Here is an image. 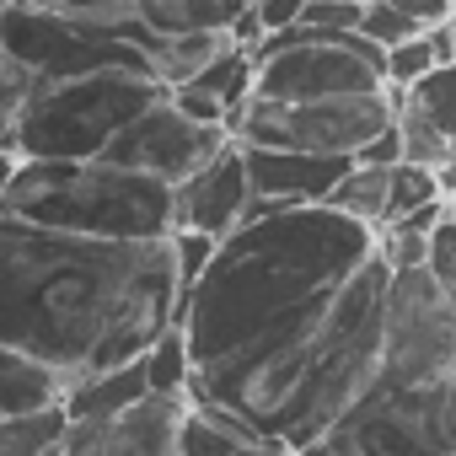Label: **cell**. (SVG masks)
<instances>
[{"mask_svg":"<svg viewBox=\"0 0 456 456\" xmlns=\"http://www.w3.org/2000/svg\"><path fill=\"white\" fill-rule=\"evenodd\" d=\"M167 237H76L0 209V344L44 360L65 387L140 360L177 322Z\"/></svg>","mask_w":456,"mask_h":456,"instance_id":"6da1fadb","label":"cell"},{"mask_svg":"<svg viewBox=\"0 0 456 456\" xmlns=\"http://www.w3.org/2000/svg\"><path fill=\"white\" fill-rule=\"evenodd\" d=\"M387 280L392 269L376 253L333 296L258 328L232 354L188 370V403H209L242 419L248 429L301 451L376 387Z\"/></svg>","mask_w":456,"mask_h":456,"instance_id":"7a4b0ae2","label":"cell"},{"mask_svg":"<svg viewBox=\"0 0 456 456\" xmlns=\"http://www.w3.org/2000/svg\"><path fill=\"white\" fill-rule=\"evenodd\" d=\"M0 209L33 225L113 242H156L172 232V188L113 167L102 156L86 161H28L17 156L0 177Z\"/></svg>","mask_w":456,"mask_h":456,"instance_id":"3957f363","label":"cell"},{"mask_svg":"<svg viewBox=\"0 0 456 456\" xmlns=\"http://www.w3.org/2000/svg\"><path fill=\"white\" fill-rule=\"evenodd\" d=\"M161 97L151 76L134 70H92L70 81H33L22 113H17V140L12 156L28 161H86L102 156L108 140L145 113Z\"/></svg>","mask_w":456,"mask_h":456,"instance_id":"277c9868","label":"cell"},{"mask_svg":"<svg viewBox=\"0 0 456 456\" xmlns=\"http://www.w3.org/2000/svg\"><path fill=\"white\" fill-rule=\"evenodd\" d=\"M0 49L33 81H70L92 70H134L151 76L156 38L129 12H54L33 0L0 6Z\"/></svg>","mask_w":456,"mask_h":456,"instance_id":"5b68a950","label":"cell"},{"mask_svg":"<svg viewBox=\"0 0 456 456\" xmlns=\"http://www.w3.org/2000/svg\"><path fill=\"white\" fill-rule=\"evenodd\" d=\"M290 456H456V376L435 387L376 381Z\"/></svg>","mask_w":456,"mask_h":456,"instance_id":"8992f818","label":"cell"},{"mask_svg":"<svg viewBox=\"0 0 456 456\" xmlns=\"http://www.w3.org/2000/svg\"><path fill=\"white\" fill-rule=\"evenodd\" d=\"M381 49L360 33H328L290 22L253 44V97L264 102H317L349 92H381Z\"/></svg>","mask_w":456,"mask_h":456,"instance_id":"52a82bcc","label":"cell"},{"mask_svg":"<svg viewBox=\"0 0 456 456\" xmlns=\"http://www.w3.org/2000/svg\"><path fill=\"white\" fill-rule=\"evenodd\" d=\"M397 118V92H349V97H317V102H264L248 97L225 134L237 145H269V151H306V156H354L370 134H381Z\"/></svg>","mask_w":456,"mask_h":456,"instance_id":"ba28073f","label":"cell"},{"mask_svg":"<svg viewBox=\"0 0 456 456\" xmlns=\"http://www.w3.org/2000/svg\"><path fill=\"white\" fill-rule=\"evenodd\" d=\"M456 376V301L429 269H397L387 280L381 376L387 387H435Z\"/></svg>","mask_w":456,"mask_h":456,"instance_id":"9c48e42d","label":"cell"},{"mask_svg":"<svg viewBox=\"0 0 456 456\" xmlns=\"http://www.w3.org/2000/svg\"><path fill=\"white\" fill-rule=\"evenodd\" d=\"M225 140L220 124H199V118H188V113H177L172 102H167V92L145 108V113H134L113 140H108V151H102V161H113V167H129V172H140V177H156V183H183L193 167H204Z\"/></svg>","mask_w":456,"mask_h":456,"instance_id":"30bf717a","label":"cell"},{"mask_svg":"<svg viewBox=\"0 0 456 456\" xmlns=\"http://www.w3.org/2000/svg\"><path fill=\"white\" fill-rule=\"evenodd\" d=\"M188 392H145L113 419H70L60 456H177Z\"/></svg>","mask_w":456,"mask_h":456,"instance_id":"8fae6325","label":"cell"},{"mask_svg":"<svg viewBox=\"0 0 456 456\" xmlns=\"http://www.w3.org/2000/svg\"><path fill=\"white\" fill-rule=\"evenodd\" d=\"M248 204H253V188H248L242 145L225 140L204 167H193L183 183H172V232H204L220 242L232 225H242Z\"/></svg>","mask_w":456,"mask_h":456,"instance_id":"7c38bea8","label":"cell"},{"mask_svg":"<svg viewBox=\"0 0 456 456\" xmlns=\"http://www.w3.org/2000/svg\"><path fill=\"white\" fill-rule=\"evenodd\" d=\"M242 161L258 204H322L333 183L349 172V156H306V151H269V145H242Z\"/></svg>","mask_w":456,"mask_h":456,"instance_id":"4fadbf2b","label":"cell"},{"mask_svg":"<svg viewBox=\"0 0 456 456\" xmlns=\"http://www.w3.org/2000/svg\"><path fill=\"white\" fill-rule=\"evenodd\" d=\"M177 456H290V445L248 429L242 419L220 413L209 403H188L177 429Z\"/></svg>","mask_w":456,"mask_h":456,"instance_id":"5bb4252c","label":"cell"},{"mask_svg":"<svg viewBox=\"0 0 456 456\" xmlns=\"http://www.w3.org/2000/svg\"><path fill=\"white\" fill-rule=\"evenodd\" d=\"M248 12V0H129V17L151 38H183V33H232V22Z\"/></svg>","mask_w":456,"mask_h":456,"instance_id":"9a60e30c","label":"cell"},{"mask_svg":"<svg viewBox=\"0 0 456 456\" xmlns=\"http://www.w3.org/2000/svg\"><path fill=\"white\" fill-rule=\"evenodd\" d=\"M145 392H151L145 365L129 360V365H113V370H97V376H76L60 403H65V419H113L129 403H140Z\"/></svg>","mask_w":456,"mask_h":456,"instance_id":"2e32d148","label":"cell"},{"mask_svg":"<svg viewBox=\"0 0 456 456\" xmlns=\"http://www.w3.org/2000/svg\"><path fill=\"white\" fill-rule=\"evenodd\" d=\"M60 397H65L60 370H49L44 360L0 344V413H33V408L60 403Z\"/></svg>","mask_w":456,"mask_h":456,"instance_id":"e0dca14e","label":"cell"},{"mask_svg":"<svg viewBox=\"0 0 456 456\" xmlns=\"http://www.w3.org/2000/svg\"><path fill=\"white\" fill-rule=\"evenodd\" d=\"M188 92H199V97H209L225 118H232L248 97H253V49H242V44H225L199 76H188L183 81Z\"/></svg>","mask_w":456,"mask_h":456,"instance_id":"ac0fdd59","label":"cell"},{"mask_svg":"<svg viewBox=\"0 0 456 456\" xmlns=\"http://www.w3.org/2000/svg\"><path fill=\"white\" fill-rule=\"evenodd\" d=\"M225 44H232V33H183V38H156V49H151V81L161 86V92H172V86H183L188 76H199Z\"/></svg>","mask_w":456,"mask_h":456,"instance_id":"d6986e66","label":"cell"},{"mask_svg":"<svg viewBox=\"0 0 456 456\" xmlns=\"http://www.w3.org/2000/svg\"><path fill=\"white\" fill-rule=\"evenodd\" d=\"M65 403L33 413H0V456H60L65 440Z\"/></svg>","mask_w":456,"mask_h":456,"instance_id":"ffe728a7","label":"cell"},{"mask_svg":"<svg viewBox=\"0 0 456 456\" xmlns=\"http://www.w3.org/2000/svg\"><path fill=\"white\" fill-rule=\"evenodd\" d=\"M322 204H333L338 215H349V220L370 225V232H381V220H387V167L349 161V172L333 183V193Z\"/></svg>","mask_w":456,"mask_h":456,"instance_id":"44dd1931","label":"cell"},{"mask_svg":"<svg viewBox=\"0 0 456 456\" xmlns=\"http://www.w3.org/2000/svg\"><path fill=\"white\" fill-rule=\"evenodd\" d=\"M419 118H429L451 145H456V60H445V65H435V70H424L413 86H403L397 92Z\"/></svg>","mask_w":456,"mask_h":456,"instance_id":"7402d4cb","label":"cell"},{"mask_svg":"<svg viewBox=\"0 0 456 456\" xmlns=\"http://www.w3.org/2000/svg\"><path fill=\"white\" fill-rule=\"evenodd\" d=\"M397 151H403V161H413V167H429V172H440L451 156H456V145L429 124V118H419L403 97H397Z\"/></svg>","mask_w":456,"mask_h":456,"instance_id":"603a6c76","label":"cell"},{"mask_svg":"<svg viewBox=\"0 0 456 456\" xmlns=\"http://www.w3.org/2000/svg\"><path fill=\"white\" fill-rule=\"evenodd\" d=\"M435 199H445V193H440V177H435L429 167L392 161V167H387V220H381V225H392V220H403V215H413V209H424V204H435Z\"/></svg>","mask_w":456,"mask_h":456,"instance_id":"cb8c5ba5","label":"cell"},{"mask_svg":"<svg viewBox=\"0 0 456 456\" xmlns=\"http://www.w3.org/2000/svg\"><path fill=\"white\" fill-rule=\"evenodd\" d=\"M140 365H145L151 392H188V344H183V328L172 322V328L140 354Z\"/></svg>","mask_w":456,"mask_h":456,"instance_id":"d4e9b609","label":"cell"},{"mask_svg":"<svg viewBox=\"0 0 456 456\" xmlns=\"http://www.w3.org/2000/svg\"><path fill=\"white\" fill-rule=\"evenodd\" d=\"M33 92V70H22L6 49H0V156H12V140H17V113Z\"/></svg>","mask_w":456,"mask_h":456,"instance_id":"484cf974","label":"cell"},{"mask_svg":"<svg viewBox=\"0 0 456 456\" xmlns=\"http://www.w3.org/2000/svg\"><path fill=\"white\" fill-rule=\"evenodd\" d=\"M354 33H360L370 49H392V44L413 38V33H419V22H413L408 12L387 6V0H365V6H360V22H354Z\"/></svg>","mask_w":456,"mask_h":456,"instance_id":"4316f807","label":"cell"},{"mask_svg":"<svg viewBox=\"0 0 456 456\" xmlns=\"http://www.w3.org/2000/svg\"><path fill=\"white\" fill-rule=\"evenodd\" d=\"M424 269L435 274V285H445V296H456V204H445V215L429 225V237H424Z\"/></svg>","mask_w":456,"mask_h":456,"instance_id":"83f0119b","label":"cell"},{"mask_svg":"<svg viewBox=\"0 0 456 456\" xmlns=\"http://www.w3.org/2000/svg\"><path fill=\"white\" fill-rule=\"evenodd\" d=\"M167 242H172V269H177V296H183V290L199 280V269L209 264L215 237H204V232H172Z\"/></svg>","mask_w":456,"mask_h":456,"instance_id":"f1b7e54d","label":"cell"},{"mask_svg":"<svg viewBox=\"0 0 456 456\" xmlns=\"http://www.w3.org/2000/svg\"><path fill=\"white\" fill-rule=\"evenodd\" d=\"M296 22L328 28V33H354L360 6H354V0H301V17H296Z\"/></svg>","mask_w":456,"mask_h":456,"instance_id":"f546056e","label":"cell"},{"mask_svg":"<svg viewBox=\"0 0 456 456\" xmlns=\"http://www.w3.org/2000/svg\"><path fill=\"white\" fill-rule=\"evenodd\" d=\"M349 161H360V167H392V161H403V151H397V124H387L381 134H370Z\"/></svg>","mask_w":456,"mask_h":456,"instance_id":"4dcf8cb0","label":"cell"},{"mask_svg":"<svg viewBox=\"0 0 456 456\" xmlns=\"http://www.w3.org/2000/svg\"><path fill=\"white\" fill-rule=\"evenodd\" d=\"M33 6H54V12H129V0H33Z\"/></svg>","mask_w":456,"mask_h":456,"instance_id":"1f68e13d","label":"cell"},{"mask_svg":"<svg viewBox=\"0 0 456 456\" xmlns=\"http://www.w3.org/2000/svg\"><path fill=\"white\" fill-rule=\"evenodd\" d=\"M12 161H17V156H0V177H6V172H12Z\"/></svg>","mask_w":456,"mask_h":456,"instance_id":"d6a6232c","label":"cell"},{"mask_svg":"<svg viewBox=\"0 0 456 456\" xmlns=\"http://www.w3.org/2000/svg\"><path fill=\"white\" fill-rule=\"evenodd\" d=\"M451 204H456V199H451Z\"/></svg>","mask_w":456,"mask_h":456,"instance_id":"836d02e7","label":"cell"},{"mask_svg":"<svg viewBox=\"0 0 456 456\" xmlns=\"http://www.w3.org/2000/svg\"><path fill=\"white\" fill-rule=\"evenodd\" d=\"M451 301H456V296H451Z\"/></svg>","mask_w":456,"mask_h":456,"instance_id":"e575fe53","label":"cell"}]
</instances>
